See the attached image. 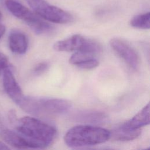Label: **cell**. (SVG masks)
Here are the masks:
<instances>
[{
	"label": "cell",
	"instance_id": "30bf717a",
	"mask_svg": "<svg viewBox=\"0 0 150 150\" xmlns=\"http://www.w3.org/2000/svg\"><path fill=\"white\" fill-rule=\"evenodd\" d=\"M8 43L11 52L16 54H24L28 49L27 37L24 33L19 31H13L9 34Z\"/></svg>",
	"mask_w": 150,
	"mask_h": 150
},
{
	"label": "cell",
	"instance_id": "6da1fadb",
	"mask_svg": "<svg viewBox=\"0 0 150 150\" xmlns=\"http://www.w3.org/2000/svg\"><path fill=\"white\" fill-rule=\"evenodd\" d=\"M18 132L35 142L39 148L48 146L54 141L56 129L50 125L31 117H23L13 122Z\"/></svg>",
	"mask_w": 150,
	"mask_h": 150
},
{
	"label": "cell",
	"instance_id": "5bb4252c",
	"mask_svg": "<svg viewBox=\"0 0 150 150\" xmlns=\"http://www.w3.org/2000/svg\"><path fill=\"white\" fill-rule=\"evenodd\" d=\"M131 26L142 29H149L150 28L149 12L139 14L133 17L130 21Z\"/></svg>",
	"mask_w": 150,
	"mask_h": 150
},
{
	"label": "cell",
	"instance_id": "ac0fdd59",
	"mask_svg": "<svg viewBox=\"0 0 150 150\" xmlns=\"http://www.w3.org/2000/svg\"><path fill=\"white\" fill-rule=\"evenodd\" d=\"M9 149V148L3 142L0 141V150Z\"/></svg>",
	"mask_w": 150,
	"mask_h": 150
},
{
	"label": "cell",
	"instance_id": "ba28073f",
	"mask_svg": "<svg viewBox=\"0 0 150 150\" xmlns=\"http://www.w3.org/2000/svg\"><path fill=\"white\" fill-rule=\"evenodd\" d=\"M1 139L8 145L18 149L39 148L38 146L33 141L28 139L17 131L9 129H2L0 131Z\"/></svg>",
	"mask_w": 150,
	"mask_h": 150
},
{
	"label": "cell",
	"instance_id": "8992f818",
	"mask_svg": "<svg viewBox=\"0 0 150 150\" xmlns=\"http://www.w3.org/2000/svg\"><path fill=\"white\" fill-rule=\"evenodd\" d=\"M53 48L59 52H81L94 55L101 51V46L98 42L79 34L56 42Z\"/></svg>",
	"mask_w": 150,
	"mask_h": 150
},
{
	"label": "cell",
	"instance_id": "5b68a950",
	"mask_svg": "<svg viewBox=\"0 0 150 150\" xmlns=\"http://www.w3.org/2000/svg\"><path fill=\"white\" fill-rule=\"evenodd\" d=\"M32 11L44 20L56 23H67L73 21V16L64 10L49 4L45 0H26Z\"/></svg>",
	"mask_w": 150,
	"mask_h": 150
},
{
	"label": "cell",
	"instance_id": "277c9868",
	"mask_svg": "<svg viewBox=\"0 0 150 150\" xmlns=\"http://www.w3.org/2000/svg\"><path fill=\"white\" fill-rule=\"evenodd\" d=\"M5 4L13 16L25 22L36 33L43 34L52 30L51 25L21 3L15 0H6Z\"/></svg>",
	"mask_w": 150,
	"mask_h": 150
},
{
	"label": "cell",
	"instance_id": "8fae6325",
	"mask_svg": "<svg viewBox=\"0 0 150 150\" xmlns=\"http://www.w3.org/2000/svg\"><path fill=\"white\" fill-rule=\"evenodd\" d=\"M149 109V103H148L136 115L122 125L131 129H141V127L148 125L150 122Z\"/></svg>",
	"mask_w": 150,
	"mask_h": 150
},
{
	"label": "cell",
	"instance_id": "52a82bcc",
	"mask_svg": "<svg viewBox=\"0 0 150 150\" xmlns=\"http://www.w3.org/2000/svg\"><path fill=\"white\" fill-rule=\"evenodd\" d=\"M112 50L130 67L137 70L139 67V58L136 51L126 42L118 39L113 38L110 42Z\"/></svg>",
	"mask_w": 150,
	"mask_h": 150
},
{
	"label": "cell",
	"instance_id": "7c38bea8",
	"mask_svg": "<svg viewBox=\"0 0 150 150\" xmlns=\"http://www.w3.org/2000/svg\"><path fill=\"white\" fill-rule=\"evenodd\" d=\"M141 133V129H131L122 124L110 131V138L119 141H132L139 137Z\"/></svg>",
	"mask_w": 150,
	"mask_h": 150
},
{
	"label": "cell",
	"instance_id": "3957f363",
	"mask_svg": "<svg viewBox=\"0 0 150 150\" xmlns=\"http://www.w3.org/2000/svg\"><path fill=\"white\" fill-rule=\"evenodd\" d=\"M110 138V131L107 129L89 125H79L67 131L64 141L70 148H80L102 144Z\"/></svg>",
	"mask_w": 150,
	"mask_h": 150
},
{
	"label": "cell",
	"instance_id": "2e32d148",
	"mask_svg": "<svg viewBox=\"0 0 150 150\" xmlns=\"http://www.w3.org/2000/svg\"><path fill=\"white\" fill-rule=\"evenodd\" d=\"M48 66H49L48 63L46 62L40 63L38 64L34 68V70H33L34 73L37 74H41L42 73H43V71H46L47 69Z\"/></svg>",
	"mask_w": 150,
	"mask_h": 150
},
{
	"label": "cell",
	"instance_id": "9a60e30c",
	"mask_svg": "<svg viewBox=\"0 0 150 150\" xmlns=\"http://www.w3.org/2000/svg\"><path fill=\"white\" fill-rule=\"evenodd\" d=\"M9 67L8 58L5 54L0 52V74H2L4 71Z\"/></svg>",
	"mask_w": 150,
	"mask_h": 150
},
{
	"label": "cell",
	"instance_id": "4fadbf2b",
	"mask_svg": "<svg viewBox=\"0 0 150 150\" xmlns=\"http://www.w3.org/2000/svg\"><path fill=\"white\" fill-rule=\"evenodd\" d=\"M73 118L78 121L90 123H101L106 120L107 115L97 111H80L75 114Z\"/></svg>",
	"mask_w": 150,
	"mask_h": 150
},
{
	"label": "cell",
	"instance_id": "d6986e66",
	"mask_svg": "<svg viewBox=\"0 0 150 150\" xmlns=\"http://www.w3.org/2000/svg\"><path fill=\"white\" fill-rule=\"evenodd\" d=\"M1 16H2V14H1V12H0V19H1Z\"/></svg>",
	"mask_w": 150,
	"mask_h": 150
},
{
	"label": "cell",
	"instance_id": "e0dca14e",
	"mask_svg": "<svg viewBox=\"0 0 150 150\" xmlns=\"http://www.w3.org/2000/svg\"><path fill=\"white\" fill-rule=\"evenodd\" d=\"M5 30H6V28L4 25L0 24V40L2 38V37L3 36V35H4L5 32Z\"/></svg>",
	"mask_w": 150,
	"mask_h": 150
},
{
	"label": "cell",
	"instance_id": "9c48e42d",
	"mask_svg": "<svg viewBox=\"0 0 150 150\" xmlns=\"http://www.w3.org/2000/svg\"><path fill=\"white\" fill-rule=\"evenodd\" d=\"M2 74V83L5 91L16 104H18L24 95L21 87L15 79L11 67L5 69Z\"/></svg>",
	"mask_w": 150,
	"mask_h": 150
},
{
	"label": "cell",
	"instance_id": "7a4b0ae2",
	"mask_svg": "<svg viewBox=\"0 0 150 150\" xmlns=\"http://www.w3.org/2000/svg\"><path fill=\"white\" fill-rule=\"evenodd\" d=\"M24 111L36 116H53L69 111L71 103L64 99L23 96L17 104Z\"/></svg>",
	"mask_w": 150,
	"mask_h": 150
}]
</instances>
